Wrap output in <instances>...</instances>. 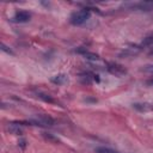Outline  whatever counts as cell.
<instances>
[{
  "instance_id": "1",
  "label": "cell",
  "mask_w": 153,
  "mask_h": 153,
  "mask_svg": "<svg viewBox=\"0 0 153 153\" xmlns=\"http://www.w3.org/2000/svg\"><path fill=\"white\" fill-rule=\"evenodd\" d=\"M90 10L88 8H84V10H80V11H76L74 12L71 18H69V22L73 24V25H81L84 24L88 18H90Z\"/></svg>"
},
{
  "instance_id": "2",
  "label": "cell",
  "mask_w": 153,
  "mask_h": 153,
  "mask_svg": "<svg viewBox=\"0 0 153 153\" xmlns=\"http://www.w3.org/2000/svg\"><path fill=\"white\" fill-rule=\"evenodd\" d=\"M106 69L109 73H111L112 75H116V76H122V75L127 74V69L122 65H118V63H109Z\"/></svg>"
},
{
  "instance_id": "3",
  "label": "cell",
  "mask_w": 153,
  "mask_h": 153,
  "mask_svg": "<svg viewBox=\"0 0 153 153\" xmlns=\"http://www.w3.org/2000/svg\"><path fill=\"white\" fill-rule=\"evenodd\" d=\"M30 18H31V14L27 11H17L13 17L14 22H18V23H26L30 20Z\"/></svg>"
},
{
  "instance_id": "4",
  "label": "cell",
  "mask_w": 153,
  "mask_h": 153,
  "mask_svg": "<svg viewBox=\"0 0 153 153\" xmlns=\"http://www.w3.org/2000/svg\"><path fill=\"white\" fill-rule=\"evenodd\" d=\"M7 130H8L10 134H13V135H23V133H24V130L20 127V123L19 122L8 123L7 124Z\"/></svg>"
},
{
  "instance_id": "5",
  "label": "cell",
  "mask_w": 153,
  "mask_h": 153,
  "mask_svg": "<svg viewBox=\"0 0 153 153\" xmlns=\"http://www.w3.org/2000/svg\"><path fill=\"white\" fill-rule=\"evenodd\" d=\"M50 81L54 82V84H56V85H62V84H65L67 81V76L65 74H56V75L51 76Z\"/></svg>"
},
{
  "instance_id": "6",
  "label": "cell",
  "mask_w": 153,
  "mask_h": 153,
  "mask_svg": "<svg viewBox=\"0 0 153 153\" xmlns=\"http://www.w3.org/2000/svg\"><path fill=\"white\" fill-rule=\"evenodd\" d=\"M42 136H43L47 141H49V142H51V143H61L60 139H57L54 134H50V133H45V131H43V133H42Z\"/></svg>"
},
{
  "instance_id": "7",
  "label": "cell",
  "mask_w": 153,
  "mask_h": 153,
  "mask_svg": "<svg viewBox=\"0 0 153 153\" xmlns=\"http://www.w3.org/2000/svg\"><path fill=\"white\" fill-rule=\"evenodd\" d=\"M36 96H37L39 99H42V100H44V102H47V103H54V102H55V100H54L49 94L43 93V92H37V93H36Z\"/></svg>"
},
{
  "instance_id": "8",
  "label": "cell",
  "mask_w": 153,
  "mask_h": 153,
  "mask_svg": "<svg viewBox=\"0 0 153 153\" xmlns=\"http://www.w3.org/2000/svg\"><path fill=\"white\" fill-rule=\"evenodd\" d=\"M94 151H96V153H120V152L111 149L109 147H97Z\"/></svg>"
},
{
  "instance_id": "9",
  "label": "cell",
  "mask_w": 153,
  "mask_h": 153,
  "mask_svg": "<svg viewBox=\"0 0 153 153\" xmlns=\"http://www.w3.org/2000/svg\"><path fill=\"white\" fill-rule=\"evenodd\" d=\"M84 55V57L85 59H87V60H91V61H97L98 59H99V56L97 55V54H94V53H91V51H86V53H84L82 54Z\"/></svg>"
},
{
  "instance_id": "10",
  "label": "cell",
  "mask_w": 153,
  "mask_h": 153,
  "mask_svg": "<svg viewBox=\"0 0 153 153\" xmlns=\"http://www.w3.org/2000/svg\"><path fill=\"white\" fill-rule=\"evenodd\" d=\"M79 78H80V81L85 85H90L92 82V76L90 74H81Z\"/></svg>"
},
{
  "instance_id": "11",
  "label": "cell",
  "mask_w": 153,
  "mask_h": 153,
  "mask_svg": "<svg viewBox=\"0 0 153 153\" xmlns=\"http://www.w3.org/2000/svg\"><path fill=\"white\" fill-rule=\"evenodd\" d=\"M151 44H153V33L146 36V37L142 39V42H141V45H142V47H147V45H151Z\"/></svg>"
},
{
  "instance_id": "12",
  "label": "cell",
  "mask_w": 153,
  "mask_h": 153,
  "mask_svg": "<svg viewBox=\"0 0 153 153\" xmlns=\"http://www.w3.org/2000/svg\"><path fill=\"white\" fill-rule=\"evenodd\" d=\"M133 106H134L135 109L140 110V111H146V110L153 109V106H148V104H137V103H135V104H133Z\"/></svg>"
},
{
  "instance_id": "13",
  "label": "cell",
  "mask_w": 153,
  "mask_h": 153,
  "mask_svg": "<svg viewBox=\"0 0 153 153\" xmlns=\"http://www.w3.org/2000/svg\"><path fill=\"white\" fill-rule=\"evenodd\" d=\"M18 146H19V148H22V149H25L26 148V140L25 139H19V141H18Z\"/></svg>"
},
{
  "instance_id": "14",
  "label": "cell",
  "mask_w": 153,
  "mask_h": 153,
  "mask_svg": "<svg viewBox=\"0 0 153 153\" xmlns=\"http://www.w3.org/2000/svg\"><path fill=\"white\" fill-rule=\"evenodd\" d=\"M1 50H2V51H5V53H7V54H11V55L13 54V51H12L8 47H6L4 43H1Z\"/></svg>"
},
{
  "instance_id": "15",
  "label": "cell",
  "mask_w": 153,
  "mask_h": 153,
  "mask_svg": "<svg viewBox=\"0 0 153 153\" xmlns=\"http://www.w3.org/2000/svg\"><path fill=\"white\" fill-rule=\"evenodd\" d=\"M147 84H148V85H153V79L148 80V81H147Z\"/></svg>"
}]
</instances>
